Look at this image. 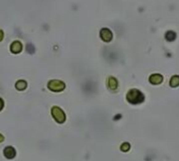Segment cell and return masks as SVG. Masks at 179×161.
<instances>
[{"label":"cell","instance_id":"1","mask_svg":"<svg viewBox=\"0 0 179 161\" xmlns=\"http://www.w3.org/2000/svg\"><path fill=\"white\" fill-rule=\"evenodd\" d=\"M127 100L131 104H140L144 101V96L140 91L133 89L127 94Z\"/></svg>","mask_w":179,"mask_h":161},{"label":"cell","instance_id":"2","mask_svg":"<svg viewBox=\"0 0 179 161\" xmlns=\"http://www.w3.org/2000/svg\"><path fill=\"white\" fill-rule=\"evenodd\" d=\"M52 115L54 119L58 122V123H63L65 121V114L63 113V111L59 109L58 106H54L52 109Z\"/></svg>","mask_w":179,"mask_h":161},{"label":"cell","instance_id":"3","mask_svg":"<svg viewBox=\"0 0 179 161\" xmlns=\"http://www.w3.org/2000/svg\"><path fill=\"white\" fill-rule=\"evenodd\" d=\"M48 86L53 92H61L65 88V84L60 80H52L48 83Z\"/></svg>","mask_w":179,"mask_h":161},{"label":"cell","instance_id":"4","mask_svg":"<svg viewBox=\"0 0 179 161\" xmlns=\"http://www.w3.org/2000/svg\"><path fill=\"white\" fill-rule=\"evenodd\" d=\"M100 37L103 41L109 42V41H111L112 38H113V34H112V32L109 29H102L100 31Z\"/></svg>","mask_w":179,"mask_h":161},{"label":"cell","instance_id":"5","mask_svg":"<svg viewBox=\"0 0 179 161\" xmlns=\"http://www.w3.org/2000/svg\"><path fill=\"white\" fill-rule=\"evenodd\" d=\"M3 155L6 156L7 159H13L16 156V151L13 147H6L3 151Z\"/></svg>","mask_w":179,"mask_h":161},{"label":"cell","instance_id":"6","mask_svg":"<svg viewBox=\"0 0 179 161\" xmlns=\"http://www.w3.org/2000/svg\"><path fill=\"white\" fill-rule=\"evenodd\" d=\"M163 80V77L161 75H159V74H153L152 76L150 77V82L152 84H160L161 82H162Z\"/></svg>","mask_w":179,"mask_h":161},{"label":"cell","instance_id":"7","mask_svg":"<svg viewBox=\"0 0 179 161\" xmlns=\"http://www.w3.org/2000/svg\"><path fill=\"white\" fill-rule=\"evenodd\" d=\"M21 50H22V44H21V42H19V41H14V42L12 43V45H11V51H12V53L18 54V53L21 52Z\"/></svg>","mask_w":179,"mask_h":161},{"label":"cell","instance_id":"8","mask_svg":"<svg viewBox=\"0 0 179 161\" xmlns=\"http://www.w3.org/2000/svg\"><path fill=\"white\" fill-rule=\"evenodd\" d=\"M107 86L111 89H116L117 86H118V82L114 77H110L107 79Z\"/></svg>","mask_w":179,"mask_h":161},{"label":"cell","instance_id":"9","mask_svg":"<svg viewBox=\"0 0 179 161\" xmlns=\"http://www.w3.org/2000/svg\"><path fill=\"white\" fill-rule=\"evenodd\" d=\"M170 85L172 88H176V86L179 85V76H173L170 80Z\"/></svg>","mask_w":179,"mask_h":161},{"label":"cell","instance_id":"10","mask_svg":"<svg viewBox=\"0 0 179 161\" xmlns=\"http://www.w3.org/2000/svg\"><path fill=\"white\" fill-rule=\"evenodd\" d=\"M27 86V84L24 80H19L16 83V89H19V91H23V89H25Z\"/></svg>","mask_w":179,"mask_h":161},{"label":"cell","instance_id":"11","mask_svg":"<svg viewBox=\"0 0 179 161\" xmlns=\"http://www.w3.org/2000/svg\"><path fill=\"white\" fill-rule=\"evenodd\" d=\"M120 150L122 151V152H127V151L130 150V144L127 142H124L121 144V147H120Z\"/></svg>","mask_w":179,"mask_h":161},{"label":"cell","instance_id":"12","mask_svg":"<svg viewBox=\"0 0 179 161\" xmlns=\"http://www.w3.org/2000/svg\"><path fill=\"white\" fill-rule=\"evenodd\" d=\"M2 109H3V100L0 98V111H1Z\"/></svg>","mask_w":179,"mask_h":161},{"label":"cell","instance_id":"13","mask_svg":"<svg viewBox=\"0 0 179 161\" xmlns=\"http://www.w3.org/2000/svg\"><path fill=\"white\" fill-rule=\"evenodd\" d=\"M2 39H3V32L0 30V41H1Z\"/></svg>","mask_w":179,"mask_h":161},{"label":"cell","instance_id":"14","mask_svg":"<svg viewBox=\"0 0 179 161\" xmlns=\"http://www.w3.org/2000/svg\"><path fill=\"white\" fill-rule=\"evenodd\" d=\"M2 141H3V136L0 134V142H2Z\"/></svg>","mask_w":179,"mask_h":161}]
</instances>
